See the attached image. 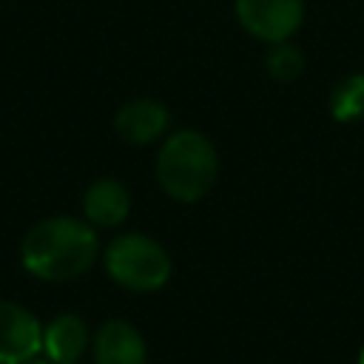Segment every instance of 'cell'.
<instances>
[{"mask_svg":"<svg viewBox=\"0 0 364 364\" xmlns=\"http://www.w3.org/2000/svg\"><path fill=\"white\" fill-rule=\"evenodd\" d=\"M43 350L40 321L14 301H0V364H26Z\"/></svg>","mask_w":364,"mask_h":364,"instance_id":"5","label":"cell"},{"mask_svg":"<svg viewBox=\"0 0 364 364\" xmlns=\"http://www.w3.org/2000/svg\"><path fill=\"white\" fill-rule=\"evenodd\" d=\"M168 125H171L168 108L148 97L128 100L114 117L117 134L131 145H148V142L159 139L168 131Z\"/></svg>","mask_w":364,"mask_h":364,"instance_id":"7","label":"cell"},{"mask_svg":"<svg viewBox=\"0 0 364 364\" xmlns=\"http://www.w3.org/2000/svg\"><path fill=\"white\" fill-rule=\"evenodd\" d=\"M358 364H364V347H361V353H358Z\"/></svg>","mask_w":364,"mask_h":364,"instance_id":"13","label":"cell"},{"mask_svg":"<svg viewBox=\"0 0 364 364\" xmlns=\"http://www.w3.org/2000/svg\"><path fill=\"white\" fill-rule=\"evenodd\" d=\"M242 28L264 43H282L304 20V0H236Z\"/></svg>","mask_w":364,"mask_h":364,"instance_id":"4","label":"cell"},{"mask_svg":"<svg viewBox=\"0 0 364 364\" xmlns=\"http://www.w3.org/2000/svg\"><path fill=\"white\" fill-rule=\"evenodd\" d=\"M100 253L94 225L77 216H48L37 222L20 247L23 264L43 282H68L85 273Z\"/></svg>","mask_w":364,"mask_h":364,"instance_id":"1","label":"cell"},{"mask_svg":"<svg viewBox=\"0 0 364 364\" xmlns=\"http://www.w3.org/2000/svg\"><path fill=\"white\" fill-rule=\"evenodd\" d=\"M91 353L97 364H148V347L142 333L122 318H111L97 330Z\"/></svg>","mask_w":364,"mask_h":364,"instance_id":"6","label":"cell"},{"mask_svg":"<svg viewBox=\"0 0 364 364\" xmlns=\"http://www.w3.org/2000/svg\"><path fill=\"white\" fill-rule=\"evenodd\" d=\"M43 350L54 364H77L88 350V327L80 316L63 313L43 327Z\"/></svg>","mask_w":364,"mask_h":364,"instance_id":"9","label":"cell"},{"mask_svg":"<svg viewBox=\"0 0 364 364\" xmlns=\"http://www.w3.org/2000/svg\"><path fill=\"white\" fill-rule=\"evenodd\" d=\"M264 68L273 80L279 82H293L301 71H304V57H301V48L293 46L290 40H282V43H270V51L264 57Z\"/></svg>","mask_w":364,"mask_h":364,"instance_id":"11","label":"cell"},{"mask_svg":"<svg viewBox=\"0 0 364 364\" xmlns=\"http://www.w3.org/2000/svg\"><path fill=\"white\" fill-rule=\"evenodd\" d=\"M105 270L108 276L134 293H151L165 287L171 279V256L168 250L145 233H122L105 247Z\"/></svg>","mask_w":364,"mask_h":364,"instance_id":"3","label":"cell"},{"mask_svg":"<svg viewBox=\"0 0 364 364\" xmlns=\"http://www.w3.org/2000/svg\"><path fill=\"white\" fill-rule=\"evenodd\" d=\"M26 364H54V361H48V358H46V361H43V358H31V361H26Z\"/></svg>","mask_w":364,"mask_h":364,"instance_id":"12","label":"cell"},{"mask_svg":"<svg viewBox=\"0 0 364 364\" xmlns=\"http://www.w3.org/2000/svg\"><path fill=\"white\" fill-rule=\"evenodd\" d=\"M330 114L338 122H355L364 117V74H350L330 91Z\"/></svg>","mask_w":364,"mask_h":364,"instance_id":"10","label":"cell"},{"mask_svg":"<svg viewBox=\"0 0 364 364\" xmlns=\"http://www.w3.org/2000/svg\"><path fill=\"white\" fill-rule=\"evenodd\" d=\"M216 171H219V156L213 142L191 128L171 134L156 156V182L176 202L202 199L213 188Z\"/></svg>","mask_w":364,"mask_h":364,"instance_id":"2","label":"cell"},{"mask_svg":"<svg viewBox=\"0 0 364 364\" xmlns=\"http://www.w3.org/2000/svg\"><path fill=\"white\" fill-rule=\"evenodd\" d=\"M128 210H131V193L119 179L111 176L91 182L82 196L85 222H91L94 228H117L125 222Z\"/></svg>","mask_w":364,"mask_h":364,"instance_id":"8","label":"cell"}]
</instances>
